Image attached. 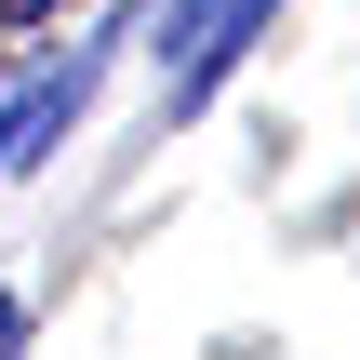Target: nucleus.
I'll return each instance as SVG.
<instances>
[{
  "label": "nucleus",
  "mask_w": 360,
  "mask_h": 360,
  "mask_svg": "<svg viewBox=\"0 0 360 360\" xmlns=\"http://www.w3.org/2000/svg\"><path fill=\"white\" fill-rule=\"evenodd\" d=\"M120 40H134V27H80V40H67V53L0 107V187H13V174H40V160L94 120V80H107V53H120Z\"/></svg>",
  "instance_id": "f257e3e1"
},
{
  "label": "nucleus",
  "mask_w": 360,
  "mask_h": 360,
  "mask_svg": "<svg viewBox=\"0 0 360 360\" xmlns=\"http://www.w3.org/2000/svg\"><path fill=\"white\" fill-rule=\"evenodd\" d=\"M0 360H27V294H0Z\"/></svg>",
  "instance_id": "f03ea898"
},
{
  "label": "nucleus",
  "mask_w": 360,
  "mask_h": 360,
  "mask_svg": "<svg viewBox=\"0 0 360 360\" xmlns=\"http://www.w3.org/2000/svg\"><path fill=\"white\" fill-rule=\"evenodd\" d=\"M40 13H67V0H0V27H40Z\"/></svg>",
  "instance_id": "7ed1b4c3"
}]
</instances>
